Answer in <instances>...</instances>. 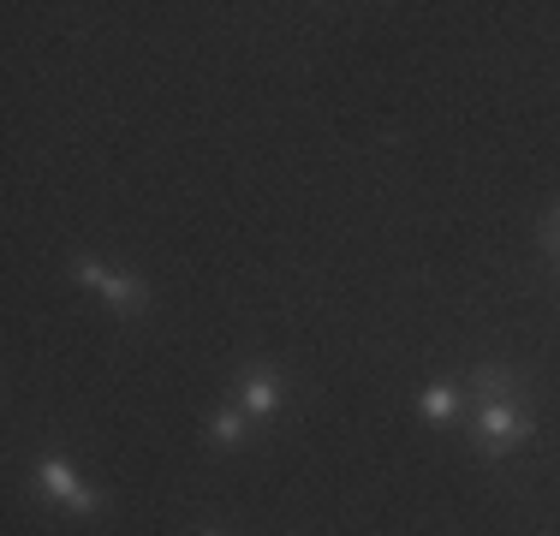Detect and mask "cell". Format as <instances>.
Returning <instances> with one entry per match:
<instances>
[{
    "instance_id": "6da1fadb",
    "label": "cell",
    "mask_w": 560,
    "mask_h": 536,
    "mask_svg": "<svg viewBox=\"0 0 560 536\" xmlns=\"http://www.w3.org/2000/svg\"><path fill=\"white\" fill-rule=\"evenodd\" d=\"M66 280L84 287L90 299H102V311L119 316V322H150L155 311V292L138 268H108L96 250H66Z\"/></svg>"
},
{
    "instance_id": "7a4b0ae2",
    "label": "cell",
    "mask_w": 560,
    "mask_h": 536,
    "mask_svg": "<svg viewBox=\"0 0 560 536\" xmlns=\"http://www.w3.org/2000/svg\"><path fill=\"white\" fill-rule=\"evenodd\" d=\"M31 489H36V501L60 506L66 518H84V525H96L108 513V494L78 471L72 459H60V453H36L31 459Z\"/></svg>"
},
{
    "instance_id": "3957f363",
    "label": "cell",
    "mask_w": 560,
    "mask_h": 536,
    "mask_svg": "<svg viewBox=\"0 0 560 536\" xmlns=\"http://www.w3.org/2000/svg\"><path fill=\"white\" fill-rule=\"evenodd\" d=\"M530 435H537L530 399H483V406L471 411V453L483 465L513 459L518 447H530Z\"/></svg>"
},
{
    "instance_id": "277c9868",
    "label": "cell",
    "mask_w": 560,
    "mask_h": 536,
    "mask_svg": "<svg viewBox=\"0 0 560 536\" xmlns=\"http://www.w3.org/2000/svg\"><path fill=\"white\" fill-rule=\"evenodd\" d=\"M226 399L262 429V423H280L292 411V382L280 364H269V358H250V364H238V375L226 382Z\"/></svg>"
},
{
    "instance_id": "5b68a950",
    "label": "cell",
    "mask_w": 560,
    "mask_h": 536,
    "mask_svg": "<svg viewBox=\"0 0 560 536\" xmlns=\"http://www.w3.org/2000/svg\"><path fill=\"white\" fill-rule=\"evenodd\" d=\"M411 406H418V418L430 423V429L465 423V406H471V394H465V375H435V382H423L418 394H411Z\"/></svg>"
},
{
    "instance_id": "8992f818",
    "label": "cell",
    "mask_w": 560,
    "mask_h": 536,
    "mask_svg": "<svg viewBox=\"0 0 560 536\" xmlns=\"http://www.w3.org/2000/svg\"><path fill=\"white\" fill-rule=\"evenodd\" d=\"M465 394H471V406H483V399H530V370L483 358V364L465 370Z\"/></svg>"
},
{
    "instance_id": "52a82bcc",
    "label": "cell",
    "mask_w": 560,
    "mask_h": 536,
    "mask_svg": "<svg viewBox=\"0 0 560 536\" xmlns=\"http://www.w3.org/2000/svg\"><path fill=\"white\" fill-rule=\"evenodd\" d=\"M203 447L215 453V459H233V453H250V447H257V423H250L245 411L233 406V399H221V406L209 411V423H203Z\"/></svg>"
},
{
    "instance_id": "ba28073f",
    "label": "cell",
    "mask_w": 560,
    "mask_h": 536,
    "mask_svg": "<svg viewBox=\"0 0 560 536\" xmlns=\"http://www.w3.org/2000/svg\"><path fill=\"white\" fill-rule=\"evenodd\" d=\"M537 238H542V250H549V257L560 250V197H555L549 209H542V221H537Z\"/></svg>"
},
{
    "instance_id": "9c48e42d",
    "label": "cell",
    "mask_w": 560,
    "mask_h": 536,
    "mask_svg": "<svg viewBox=\"0 0 560 536\" xmlns=\"http://www.w3.org/2000/svg\"><path fill=\"white\" fill-rule=\"evenodd\" d=\"M185 536H233V531H226L221 518H203V525H191V531H185Z\"/></svg>"
}]
</instances>
